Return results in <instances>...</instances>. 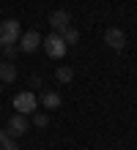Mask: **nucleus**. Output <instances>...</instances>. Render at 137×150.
Here are the masks:
<instances>
[{
  "label": "nucleus",
  "instance_id": "obj_1",
  "mask_svg": "<svg viewBox=\"0 0 137 150\" xmlns=\"http://www.w3.org/2000/svg\"><path fill=\"white\" fill-rule=\"evenodd\" d=\"M41 47H44V52H47L49 57H55V60H60L63 55H66V49H69V44L63 41V36H60V33H49L47 38H41Z\"/></svg>",
  "mask_w": 137,
  "mask_h": 150
},
{
  "label": "nucleus",
  "instance_id": "obj_2",
  "mask_svg": "<svg viewBox=\"0 0 137 150\" xmlns=\"http://www.w3.org/2000/svg\"><path fill=\"white\" fill-rule=\"evenodd\" d=\"M22 36V28L16 19H3L0 22V49L6 47V44H16Z\"/></svg>",
  "mask_w": 137,
  "mask_h": 150
},
{
  "label": "nucleus",
  "instance_id": "obj_3",
  "mask_svg": "<svg viewBox=\"0 0 137 150\" xmlns=\"http://www.w3.org/2000/svg\"><path fill=\"white\" fill-rule=\"evenodd\" d=\"M14 109L19 112V115H30L39 109V98L33 96V90H22V93H16L14 96Z\"/></svg>",
  "mask_w": 137,
  "mask_h": 150
},
{
  "label": "nucleus",
  "instance_id": "obj_4",
  "mask_svg": "<svg viewBox=\"0 0 137 150\" xmlns=\"http://www.w3.org/2000/svg\"><path fill=\"white\" fill-rule=\"evenodd\" d=\"M41 33L39 30H27V33H22V36H19V41H16V44H19V49L25 52V55H30V52H36V49H39L41 47Z\"/></svg>",
  "mask_w": 137,
  "mask_h": 150
},
{
  "label": "nucleus",
  "instance_id": "obj_5",
  "mask_svg": "<svg viewBox=\"0 0 137 150\" xmlns=\"http://www.w3.org/2000/svg\"><path fill=\"white\" fill-rule=\"evenodd\" d=\"M104 44H107L110 49L121 52V49H126V33L121 28H107L104 30Z\"/></svg>",
  "mask_w": 137,
  "mask_h": 150
},
{
  "label": "nucleus",
  "instance_id": "obj_6",
  "mask_svg": "<svg viewBox=\"0 0 137 150\" xmlns=\"http://www.w3.org/2000/svg\"><path fill=\"white\" fill-rule=\"evenodd\" d=\"M27 115H19V112H14L11 117H8V126H6V131L11 137H22V134H27Z\"/></svg>",
  "mask_w": 137,
  "mask_h": 150
},
{
  "label": "nucleus",
  "instance_id": "obj_7",
  "mask_svg": "<svg viewBox=\"0 0 137 150\" xmlns=\"http://www.w3.org/2000/svg\"><path fill=\"white\" fill-rule=\"evenodd\" d=\"M49 28H52V33H63L69 28V22H71V14L66 11V8H58V11H52L49 14Z\"/></svg>",
  "mask_w": 137,
  "mask_h": 150
},
{
  "label": "nucleus",
  "instance_id": "obj_8",
  "mask_svg": "<svg viewBox=\"0 0 137 150\" xmlns=\"http://www.w3.org/2000/svg\"><path fill=\"white\" fill-rule=\"evenodd\" d=\"M16 76H19L16 63H11V60H0V82L11 85V82H16Z\"/></svg>",
  "mask_w": 137,
  "mask_h": 150
},
{
  "label": "nucleus",
  "instance_id": "obj_9",
  "mask_svg": "<svg viewBox=\"0 0 137 150\" xmlns=\"http://www.w3.org/2000/svg\"><path fill=\"white\" fill-rule=\"evenodd\" d=\"M41 107H44V109H60V93L44 90V93H41Z\"/></svg>",
  "mask_w": 137,
  "mask_h": 150
},
{
  "label": "nucleus",
  "instance_id": "obj_10",
  "mask_svg": "<svg viewBox=\"0 0 137 150\" xmlns=\"http://www.w3.org/2000/svg\"><path fill=\"white\" fill-rule=\"evenodd\" d=\"M0 150H19V145H16V137H11L6 128L0 131Z\"/></svg>",
  "mask_w": 137,
  "mask_h": 150
},
{
  "label": "nucleus",
  "instance_id": "obj_11",
  "mask_svg": "<svg viewBox=\"0 0 137 150\" xmlns=\"http://www.w3.org/2000/svg\"><path fill=\"white\" fill-rule=\"evenodd\" d=\"M55 79H58V82H71V79H74V71H71L69 66H58L55 68Z\"/></svg>",
  "mask_w": 137,
  "mask_h": 150
},
{
  "label": "nucleus",
  "instance_id": "obj_12",
  "mask_svg": "<svg viewBox=\"0 0 137 150\" xmlns=\"http://www.w3.org/2000/svg\"><path fill=\"white\" fill-rule=\"evenodd\" d=\"M60 36H63V41H66V44H77V41H80V33H77L74 28H71V25H69V28L60 33Z\"/></svg>",
  "mask_w": 137,
  "mask_h": 150
},
{
  "label": "nucleus",
  "instance_id": "obj_13",
  "mask_svg": "<svg viewBox=\"0 0 137 150\" xmlns=\"http://www.w3.org/2000/svg\"><path fill=\"white\" fill-rule=\"evenodd\" d=\"M33 126H36V128H47V126H49V115L36 112V115H33Z\"/></svg>",
  "mask_w": 137,
  "mask_h": 150
},
{
  "label": "nucleus",
  "instance_id": "obj_14",
  "mask_svg": "<svg viewBox=\"0 0 137 150\" xmlns=\"http://www.w3.org/2000/svg\"><path fill=\"white\" fill-rule=\"evenodd\" d=\"M3 55H6V60L14 57V55H16V47H14V44H6V47H3Z\"/></svg>",
  "mask_w": 137,
  "mask_h": 150
},
{
  "label": "nucleus",
  "instance_id": "obj_15",
  "mask_svg": "<svg viewBox=\"0 0 137 150\" xmlns=\"http://www.w3.org/2000/svg\"><path fill=\"white\" fill-rule=\"evenodd\" d=\"M30 85H33V87H41L44 82H41V76H33V79H30Z\"/></svg>",
  "mask_w": 137,
  "mask_h": 150
},
{
  "label": "nucleus",
  "instance_id": "obj_16",
  "mask_svg": "<svg viewBox=\"0 0 137 150\" xmlns=\"http://www.w3.org/2000/svg\"><path fill=\"white\" fill-rule=\"evenodd\" d=\"M0 93H3V82H0Z\"/></svg>",
  "mask_w": 137,
  "mask_h": 150
},
{
  "label": "nucleus",
  "instance_id": "obj_17",
  "mask_svg": "<svg viewBox=\"0 0 137 150\" xmlns=\"http://www.w3.org/2000/svg\"><path fill=\"white\" fill-rule=\"evenodd\" d=\"M0 60H3V55H0Z\"/></svg>",
  "mask_w": 137,
  "mask_h": 150
}]
</instances>
